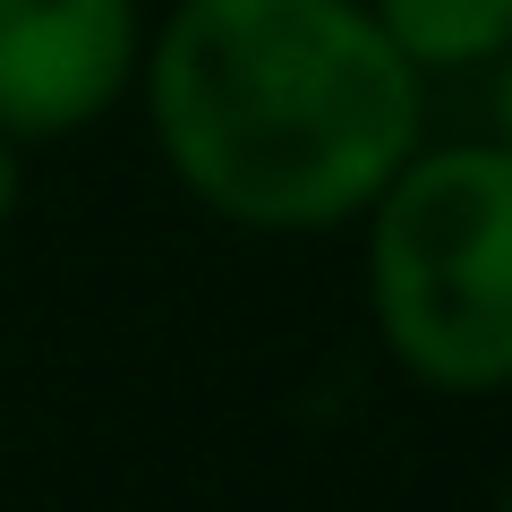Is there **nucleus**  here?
<instances>
[{"label": "nucleus", "instance_id": "f257e3e1", "mask_svg": "<svg viewBox=\"0 0 512 512\" xmlns=\"http://www.w3.org/2000/svg\"><path fill=\"white\" fill-rule=\"evenodd\" d=\"M137 103L171 188L248 239L359 231L427 146V77L367 0H171Z\"/></svg>", "mask_w": 512, "mask_h": 512}, {"label": "nucleus", "instance_id": "f03ea898", "mask_svg": "<svg viewBox=\"0 0 512 512\" xmlns=\"http://www.w3.org/2000/svg\"><path fill=\"white\" fill-rule=\"evenodd\" d=\"M359 274L393 376L444 402L512 393V154L427 137L359 214Z\"/></svg>", "mask_w": 512, "mask_h": 512}, {"label": "nucleus", "instance_id": "7ed1b4c3", "mask_svg": "<svg viewBox=\"0 0 512 512\" xmlns=\"http://www.w3.org/2000/svg\"><path fill=\"white\" fill-rule=\"evenodd\" d=\"M146 0H0V137L60 146L137 103Z\"/></svg>", "mask_w": 512, "mask_h": 512}, {"label": "nucleus", "instance_id": "20e7f679", "mask_svg": "<svg viewBox=\"0 0 512 512\" xmlns=\"http://www.w3.org/2000/svg\"><path fill=\"white\" fill-rule=\"evenodd\" d=\"M419 77H487L512 43V0H367Z\"/></svg>", "mask_w": 512, "mask_h": 512}, {"label": "nucleus", "instance_id": "39448f33", "mask_svg": "<svg viewBox=\"0 0 512 512\" xmlns=\"http://www.w3.org/2000/svg\"><path fill=\"white\" fill-rule=\"evenodd\" d=\"M487 137L512 154V43L487 60Z\"/></svg>", "mask_w": 512, "mask_h": 512}, {"label": "nucleus", "instance_id": "423d86ee", "mask_svg": "<svg viewBox=\"0 0 512 512\" xmlns=\"http://www.w3.org/2000/svg\"><path fill=\"white\" fill-rule=\"evenodd\" d=\"M18 205H26V146L0 137V239H9V222H18Z\"/></svg>", "mask_w": 512, "mask_h": 512}, {"label": "nucleus", "instance_id": "0eeeda50", "mask_svg": "<svg viewBox=\"0 0 512 512\" xmlns=\"http://www.w3.org/2000/svg\"><path fill=\"white\" fill-rule=\"evenodd\" d=\"M487 512H512V478H504V487H495V504Z\"/></svg>", "mask_w": 512, "mask_h": 512}]
</instances>
